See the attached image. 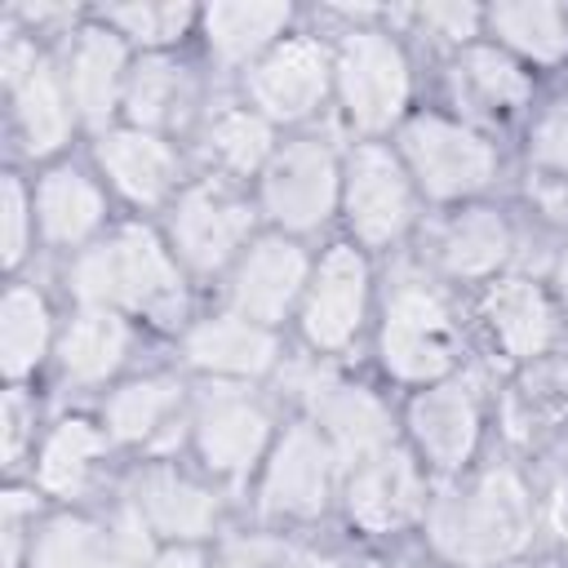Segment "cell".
<instances>
[{"label": "cell", "instance_id": "21", "mask_svg": "<svg viewBox=\"0 0 568 568\" xmlns=\"http://www.w3.org/2000/svg\"><path fill=\"white\" fill-rule=\"evenodd\" d=\"M453 93L466 111L506 120L528 102V75L497 49H466L453 62Z\"/></svg>", "mask_w": 568, "mask_h": 568}, {"label": "cell", "instance_id": "12", "mask_svg": "<svg viewBox=\"0 0 568 568\" xmlns=\"http://www.w3.org/2000/svg\"><path fill=\"white\" fill-rule=\"evenodd\" d=\"M302 284H306V253L293 240H280V235L257 240L244 253V262L235 266V280H231L235 315L271 324L288 311V302L297 297Z\"/></svg>", "mask_w": 568, "mask_h": 568}, {"label": "cell", "instance_id": "8", "mask_svg": "<svg viewBox=\"0 0 568 568\" xmlns=\"http://www.w3.org/2000/svg\"><path fill=\"white\" fill-rule=\"evenodd\" d=\"M328 89V53L297 36L275 44L253 71H248V98L266 120H302L324 102Z\"/></svg>", "mask_w": 568, "mask_h": 568}, {"label": "cell", "instance_id": "11", "mask_svg": "<svg viewBox=\"0 0 568 568\" xmlns=\"http://www.w3.org/2000/svg\"><path fill=\"white\" fill-rule=\"evenodd\" d=\"M248 222H253V213L240 200H231L226 191H213V186H195L178 200L173 248L182 253V262L191 271H217L248 235Z\"/></svg>", "mask_w": 568, "mask_h": 568}, {"label": "cell", "instance_id": "23", "mask_svg": "<svg viewBox=\"0 0 568 568\" xmlns=\"http://www.w3.org/2000/svg\"><path fill=\"white\" fill-rule=\"evenodd\" d=\"M36 209H40V226L53 244H80L89 231H98V222L106 213L102 191L80 169H53L40 182Z\"/></svg>", "mask_w": 568, "mask_h": 568}, {"label": "cell", "instance_id": "4", "mask_svg": "<svg viewBox=\"0 0 568 568\" xmlns=\"http://www.w3.org/2000/svg\"><path fill=\"white\" fill-rule=\"evenodd\" d=\"M337 89L359 129H386L408 102V62L399 44L377 31H351L337 53Z\"/></svg>", "mask_w": 568, "mask_h": 568}, {"label": "cell", "instance_id": "22", "mask_svg": "<svg viewBox=\"0 0 568 568\" xmlns=\"http://www.w3.org/2000/svg\"><path fill=\"white\" fill-rule=\"evenodd\" d=\"M67 80H71L75 106L89 120H102L115 106V93H120V80H124V44H120V36L102 31V27H84L75 36V44H71Z\"/></svg>", "mask_w": 568, "mask_h": 568}, {"label": "cell", "instance_id": "44", "mask_svg": "<svg viewBox=\"0 0 568 568\" xmlns=\"http://www.w3.org/2000/svg\"><path fill=\"white\" fill-rule=\"evenodd\" d=\"M275 568H337L333 559L315 555V550H297V546H280L275 555Z\"/></svg>", "mask_w": 568, "mask_h": 568}, {"label": "cell", "instance_id": "47", "mask_svg": "<svg viewBox=\"0 0 568 568\" xmlns=\"http://www.w3.org/2000/svg\"><path fill=\"white\" fill-rule=\"evenodd\" d=\"M559 288H564V297H568V253H564V262H559Z\"/></svg>", "mask_w": 568, "mask_h": 568}, {"label": "cell", "instance_id": "43", "mask_svg": "<svg viewBox=\"0 0 568 568\" xmlns=\"http://www.w3.org/2000/svg\"><path fill=\"white\" fill-rule=\"evenodd\" d=\"M27 510H36V501L27 493H4V568H18V550H22V519Z\"/></svg>", "mask_w": 568, "mask_h": 568}, {"label": "cell", "instance_id": "25", "mask_svg": "<svg viewBox=\"0 0 568 568\" xmlns=\"http://www.w3.org/2000/svg\"><path fill=\"white\" fill-rule=\"evenodd\" d=\"M13 106H18V124H22V138H27L31 155H49L67 142L71 98L62 93V80L44 62H36V71H27L13 84Z\"/></svg>", "mask_w": 568, "mask_h": 568}, {"label": "cell", "instance_id": "10", "mask_svg": "<svg viewBox=\"0 0 568 568\" xmlns=\"http://www.w3.org/2000/svg\"><path fill=\"white\" fill-rule=\"evenodd\" d=\"M346 510L368 532H390L422 510V479L408 453L382 448L364 457L346 479Z\"/></svg>", "mask_w": 568, "mask_h": 568}, {"label": "cell", "instance_id": "24", "mask_svg": "<svg viewBox=\"0 0 568 568\" xmlns=\"http://www.w3.org/2000/svg\"><path fill=\"white\" fill-rule=\"evenodd\" d=\"M506 253H510V231L497 209H466L439 235V262L448 266V275H466V280L488 275L506 262Z\"/></svg>", "mask_w": 568, "mask_h": 568}, {"label": "cell", "instance_id": "34", "mask_svg": "<svg viewBox=\"0 0 568 568\" xmlns=\"http://www.w3.org/2000/svg\"><path fill=\"white\" fill-rule=\"evenodd\" d=\"M506 417L519 435L550 430L555 422H564L568 417V364H532V373L515 382Z\"/></svg>", "mask_w": 568, "mask_h": 568}, {"label": "cell", "instance_id": "33", "mask_svg": "<svg viewBox=\"0 0 568 568\" xmlns=\"http://www.w3.org/2000/svg\"><path fill=\"white\" fill-rule=\"evenodd\" d=\"M102 444H106V439H102L89 422H80V417L62 422V426L49 435L44 453H40V484H44L49 493H58V497H75V493L84 488L89 466H93V457L102 453Z\"/></svg>", "mask_w": 568, "mask_h": 568}, {"label": "cell", "instance_id": "6", "mask_svg": "<svg viewBox=\"0 0 568 568\" xmlns=\"http://www.w3.org/2000/svg\"><path fill=\"white\" fill-rule=\"evenodd\" d=\"M333 200H337V160L324 142L306 138L271 155L262 178V204L280 226L311 231L333 213Z\"/></svg>", "mask_w": 568, "mask_h": 568}, {"label": "cell", "instance_id": "3", "mask_svg": "<svg viewBox=\"0 0 568 568\" xmlns=\"http://www.w3.org/2000/svg\"><path fill=\"white\" fill-rule=\"evenodd\" d=\"M457 324L448 302L413 275H399L386 297L382 320V359L404 382H430L453 368L457 359Z\"/></svg>", "mask_w": 568, "mask_h": 568}, {"label": "cell", "instance_id": "37", "mask_svg": "<svg viewBox=\"0 0 568 568\" xmlns=\"http://www.w3.org/2000/svg\"><path fill=\"white\" fill-rule=\"evenodd\" d=\"M528 151L546 173H568V98L546 106V115L532 124Z\"/></svg>", "mask_w": 568, "mask_h": 568}, {"label": "cell", "instance_id": "26", "mask_svg": "<svg viewBox=\"0 0 568 568\" xmlns=\"http://www.w3.org/2000/svg\"><path fill=\"white\" fill-rule=\"evenodd\" d=\"M129 351V328L106 306H89L62 337V368L75 382H102Z\"/></svg>", "mask_w": 568, "mask_h": 568}, {"label": "cell", "instance_id": "38", "mask_svg": "<svg viewBox=\"0 0 568 568\" xmlns=\"http://www.w3.org/2000/svg\"><path fill=\"white\" fill-rule=\"evenodd\" d=\"M102 568H146V519L124 510L102 537Z\"/></svg>", "mask_w": 568, "mask_h": 568}, {"label": "cell", "instance_id": "39", "mask_svg": "<svg viewBox=\"0 0 568 568\" xmlns=\"http://www.w3.org/2000/svg\"><path fill=\"white\" fill-rule=\"evenodd\" d=\"M4 266H18L27 253V191L22 182L9 173L4 178Z\"/></svg>", "mask_w": 568, "mask_h": 568}, {"label": "cell", "instance_id": "2", "mask_svg": "<svg viewBox=\"0 0 568 568\" xmlns=\"http://www.w3.org/2000/svg\"><path fill=\"white\" fill-rule=\"evenodd\" d=\"M71 284L89 306H106V302L111 306H142L155 320H169L173 311H182L178 266L169 262L160 240L142 226H129L115 240H106L102 248H89L75 262Z\"/></svg>", "mask_w": 568, "mask_h": 568}, {"label": "cell", "instance_id": "41", "mask_svg": "<svg viewBox=\"0 0 568 568\" xmlns=\"http://www.w3.org/2000/svg\"><path fill=\"white\" fill-rule=\"evenodd\" d=\"M422 22H426L435 36H444V40H466V36H475L479 13H475L470 4H426V9H422Z\"/></svg>", "mask_w": 568, "mask_h": 568}, {"label": "cell", "instance_id": "42", "mask_svg": "<svg viewBox=\"0 0 568 568\" xmlns=\"http://www.w3.org/2000/svg\"><path fill=\"white\" fill-rule=\"evenodd\" d=\"M528 200L550 222H568V173H537V178H528Z\"/></svg>", "mask_w": 568, "mask_h": 568}, {"label": "cell", "instance_id": "30", "mask_svg": "<svg viewBox=\"0 0 568 568\" xmlns=\"http://www.w3.org/2000/svg\"><path fill=\"white\" fill-rule=\"evenodd\" d=\"M204 151L226 173H253L271 155V124L262 111H217L204 129Z\"/></svg>", "mask_w": 568, "mask_h": 568}, {"label": "cell", "instance_id": "31", "mask_svg": "<svg viewBox=\"0 0 568 568\" xmlns=\"http://www.w3.org/2000/svg\"><path fill=\"white\" fill-rule=\"evenodd\" d=\"M488 22L510 49H519L537 62H555L568 49V18L555 4H497L488 13Z\"/></svg>", "mask_w": 568, "mask_h": 568}, {"label": "cell", "instance_id": "5", "mask_svg": "<svg viewBox=\"0 0 568 568\" xmlns=\"http://www.w3.org/2000/svg\"><path fill=\"white\" fill-rule=\"evenodd\" d=\"M404 155H408L422 191H430L439 200L479 191L497 173L493 146L479 133H470L466 124H453L439 115H417L404 129Z\"/></svg>", "mask_w": 568, "mask_h": 568}, {"label": "cell", "instance_id": "28", "mask_svg": "<svg viewBox=\"0 0 568 568\" xmlns=\"http://www.w3.org/2000/svg\"><path fill=\"white\" fill-rule=\"evenodd\" d=\"M288 22V4H213L204 13L209 49L222 62H248Z\"/></svg>", "mask_w": 568, "mask_h": 568}, {"label": "cell", "instance_id": "32", "mask_svg": "<svg viewBox=\"0 0 568 568\" xmlns=\"http://www.w3.org/2000/svg\"><path fill=\"white\" fill-rule=\"evenodd\" d=\"M178 395H182V386L169 382V377L129 382V386L115 390L111 404H106V426H111V435L124 439V444L151 439L155 426H164V417L178 408Z\"/></svg>", "mask_w": 568, "mask_h": 568}, {"label": "cell", "instance_id": "46", "mask_svg": "<svg viewBox=\"0 0 568 568\" xmlns=\"http://www.w3.org/2000/svg\"><path fill=\"white\" fill-rule=\"evenodd\" d=\"M550 519H555V532L568 541V488L555 493V506H550Z\"/></svg>", "mask_w": 568, "mask_h": 568}, {"label": "cell", "instance_id": "20", "mask_svg": "<svg viewBox=\"0 0 568 568\" xmlns=\"http://www.w3.org/2000/svg\"><path fill=\"white\" fill-rule=\"evenodd\" d=\"M484 315H488L497 342L519 359H532L555 342V311H550L546 293L528 280L493 284L488 302H484Z\"/></svg>", "mask_w": 568, "mask_h": 568}, {"label": "cell", "instance_id": "40", "mask_svg": "<svg viewBox=\"0 0 568 568\" xmlns=\"http://www.w3.org/2000/svg\"><path fill=\"white\" fill-rule=\"evenodd\" d=\"M31 422H36V408L27 404L22 390H9L4 395V408H0V430H4V466H18L22 448H27V435H31Z\"/></svg>", "mask_w": 568, "mask_h": 568}, {"label": "cell", "instance_id": "27", "mask_svg": "<svg viewBox=\"0 0 568 568\" xmlns=\"http://www.w3.org/2000/svg\"><path fill=\"white\" fill-rule=\"evenodd\" d=\"M191 106V80L169 58H146L124 84V111L138 129H169Z\"/></svg>", "mask_w": 568, "mask_h": 568}, {"label": "cell", "instance_id": "9", "mask_svg": "<svg viewBox=\"0 0 568 568\" xmlns=\"http://www.w3.org/2000/svg\"><path fill=\"white\" fill-rule=\"evenodd\" d=\"M364 293H368L364 257L351 244L328 248V257L320 262V271L311 280L306 311H302L306 342L320 351H342L364 320Z\"/></svg>", "mask_w": 568, "mask_h": 568}, {"label": "cell", "instance_id": "7", "mask_svg": "<svg viewBox=\"0 0 568 568\" xmlns=\"http://www.w3.org/2000/svg\"><path fill=\"white\" fill-rule=\"evenodd\" d=\"M346 217L364 244H390L408 217L413 195L404 169L382 146H359L346 164Z\"/></svg>", "mask_w": 568, "mask_h": 568}, {"label": "cell", "instance_id": "17", "mask_svg": "<svg viewBox=\"0 0 568 568\" xmlns=\"http://www.w3.org/2000/svg\"><path fill=\"white\" fill-rule=\"evenodd\" d=\"M98 164L133 204H155L178 182V155L146 129L106 133L98 142Z\"/></svg>", "mask_w": 568, "mask_h": 568}, {"label": "cell", "instance_id": "29", "mask_svg": "<svg viewBox=\"0 0 568 568\" xmlns=\"http://www.w3.org/2000/svg\"><path fill=\"white\" fill-rule=\"evenodd\" d=\"M49 346V311L36 288H9L0 302V364L18 382L27 377Z\"/></svg>", "mask_w": 568, "mask_h": 568}, {"label": "cell", "instance_id": "18", "mask_svg": "<svg viewBox=\"0 0 568 568\" xmlns=\"http://www.w3.org/2000/svg\"><path fill=\"white\" fill-rule=\"evenodd\" d=\"M186 359L226 373V377H257L275 364V337L244 315H217L186 333Z\"/></svg>", "mask_w": 568, "mask_h": 568}, {"label": "cell", "instance_id": "45", "mask_svg": "<svg viewBox=\"0 0 568 568\" xmlns=\"http://www.w3.org/2000/svg\"><path fill=\"white\" fill-rule=\"evenodd\" d=\"M151 568H204V559L195 550H164Z\"/></svg>", "mask_w": 568, "mask_h": 568}, {"label": "cell", "instance_id": "48", "mask_svg": "<svg viewBox=\"0 0 568 568\" xmlns=\"http://www.w3.org/2000/svg\"><path fill=\"white\" fill-rule=\"evenodd\" d=\"M368 568H413V564H368Z\"/></svg>", "mask_w": 568, "mask_h": 568}, {"label": "cell", "instance_id": "1", "mask_svg": "<svg viewBox=\"0 0 568 568\" xmlns=\"http://www.w3.org/2000/svg\"><path fill=\"white\" fill-rule=\"evenodd\" d=\"M532 537V501L515 470H488L470 488H453L430 506V541L466 568L519 555Z\"/></svg>", "mask_w": 568, "mask_h": 568}, {"label": "cell", "instance_id": "36", "mask_svg": "<svg viewBox=\"0 0 568 568\" xmlns=\"http://www.w3.org/2000/svg\"><path fill=\"white\" fill-rule=\"evenodd\" d=\"M106 22H115L124 36L142 44H169L186 31L191 9L186 4H120V9H106Z\"/></svg>", "mask_w": 568, "mask_h": 568}, {"label": "cell", "instance_id": "35", "mask_svg": "<svg viewBox=\"0 0 568 568\" xmlns=\"http://www.w3.org/2000/svg\"><path fill=\"white\" fill-rule=\"evenodd\" d=\"M31 568H102V532L84 519H53L31 546Z\"/></svg>", "mask_w": 568, "mask_h": 568}, {"label": "cell", "instance_id": "14", "mask_svg": "<svg viewBox=\"0 0 568 568\" xmlns=\"http://www.w3.org/2000/svg\"><path fill=\"white\" fill-rule=\"evenodd\" d=\"M311 408H315V417L328 435V448L337 457H346L351 466L390 448V413L377 404L373 390L320 377L311 386Z\"/></svg>", "mask_w": 568, "mask_h": 568}, {"label": "cell", "instance_id": "13", "mask_svg": "<svg viewBox=\"0 0 568 568\" xmlns=\"http://www.w3.org/2000/svg\"><path fill=\"white\" fill-rule=\"evenodd\" d=\"M328 470H333V448L311 426H293L266 466V484H262L266 510L320 515L328 497Z\"/></svg>", "mask_w": 568, "mask_h": 568}, {"label": "cell", "instance_id": "19", "mask_svg": "<svg viewBox=\"0 0 568 568\" xmlns=\"http://www.w3.org/2000/svg\"><path fill=\"white\" fill-rule=\"evenodd\" d=\"M133 510L146 519V528H155L164 537H204L213 528V519H217V501L200 484H191V479H182L173 470L138 475Z\"/></svg>", "mask_w": 568, "mask_h": 568}, {"label": "cell", "instance_id": "16", "mask_svg": "<svg viewBox=\"0 0 568 568\" xmlns=\"http://www.w3.org/2000/svg\"><path fill=\"white\" fill-rule=\"evenodd\" d=\"M266 430H271V422L253 399L222 390V395L204 399V408H200V422H195L200 457L217 475H240L257 462V453L266 444Z\"/></svg>", "mask_w": 568, "mask_h": 568}, {"label": "cell", "instance_id": "15", "mask_svg": "<svg viewBox=\"0 0 568 568\" xmlns=\"http://www.w3.org/2000/svg\"><path fill=\"white\" fill-rule=\"evenodd\" d=\"M408 426H413L422 453L435 466L453 470V466H462L470 457V448L479 439V404H475L470 386L444 382V386H430V390H422L413 399Z\"/></svg>", "mask_w": 568, "mask_h": 568}]
</instances>
